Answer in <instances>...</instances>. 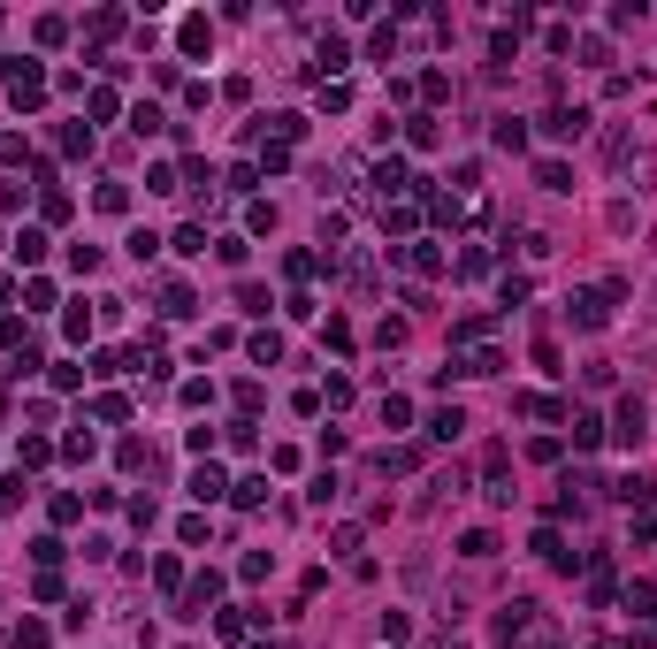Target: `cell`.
Here are the masks:
<instances>
[{
  "label": "cell",
  "instance_id": "d4e9b609",
  "mask_svg": "<svg viewBox=\"0 0 657 649\" xmlns=\"http://www.w3.org/2000/svg\"><path fill=\"white\" fill-rule=\"evenodd\" d=\"M344 61H352V47H344V38H322V84H329L336 69H344Z\"/></svg>",
  "mask_w": 657,
  "mask_h": 649
},
{
  "label": "cell",
  "instance_id": "d590c367",
  "mask_svg": "<svg viewBox=\"0 0 657 649\" xmlns=\"http://www.w3.org/2000/svg\"><path fill=\"white\" fill-rule=\"evenodd\" d=\"M406 138L420 145V154H429V145H436V122H429V115H406Z\"/></svg>",
  "mask_w": 657,
  "mask_h": 649
},
{
  "label": "cell",
  "instance_id": "7bdbcfd3",
  "mask_svg": "<svg viewBox=\"0 0 657 649\" xmlns=\"http://www.w3.org/2000/svg\"><path fill=\"white\" fill-rule=\"evenodd\" d=\"M0 344H16V352H24V344H31V329H24L16 314H0Z\"/></svg>",
  "mask_w": 657,
  "mask_h": 649
},
{
  "label": "cell",
  "instance_id": "7a4b0ae2",
  "mask_svg": "<svg viewBox=\"0 0 657 649\" xmlns=\"http://www.w3.org/2000/svg\"><path fill=\"white\" fill-rule=\"evenodd\" d=\"M611 436H620V443L634 451V443L650 436V405H642V398H620V420H611Z\"/></svg>",
  "mask_w": 657,
  "mask_h": 649
},
{
  "label": "cell",
  "instance_id": "f35d334b",
  "mask_svg": "<svg viewBox=\"0 0 657 649\" xmlns=\"http://www.w3.org/2000/svg\"><path fill=\"white\" fill-rule=\"evenodd\" d=\"M24 298H31V314H47V306H54V283H47V275H31Z\"/></svg>",
  "mask_w": 657,
  "mask_h": 649
},
{
  "label": "cell",
  "instance_id": "603a6c76",
  "mask_svg": "<svg viewBox=\"0 0 657 649\" xmlns=\"http://www.w3.org/2000/svg\"><path fill=\"white\" fill-rule=\"evenodd\" d=\"M92 207H100V214H131V191H122V184H100Z\"/></svg>",
  "mask_w": 657,
  "mask_h": 649
},
{
  "label": "cell",
  "instance_id": "44dd1931",
  "mask_svg": "<svg viewBox=\"0 0 657 649\" xmlns=\"http://www.w3.org/2000/svg\"><path fill=\"white\" fill-rule=\"evenodd\" d=\"M115 459H122V466H131V473H138V466H145V473H154V443H138V436H122V451H115Z\"/></svg>",
  "mask_w": 657,
  "mask_h": 649
},
{
  "label": "cell",
  "instance_id": "e575fe53",
  "mask_svg": "<svg viewBox=\"0 0 657 649\" xmlns=\"http://www.w3.org/2000/svg\"><path fill=\"white\" fill-rule=\"evenodd\" d=\"M154 580H161L168 596H176V589H184V566H176V558H154Z\"/></svg>",
  "mask_w": 657,
  "mask_h": 649
},
{
  "label": "cell",
  "instance_id": "9a60e30c",
  "mask_svg": "<svg viewBox=\"0 0 657 649\" xmlns=\"http://www.w3.org/2000/svg\"><path fill=\"white\" fill-rule=\"evenodd\" d=\"M92 420H131V398H122V389H100V398H92Z\"/></svg>",
  "mask_w": 657,
  "mask_h": 649
},
{
  "label": "cell",
  "instance_id": "8992f818",
  "mask_svg": "<svg viewBox=\"0 0 657 649\" xmlns=\"http://www.w3.org/2000/svg\"><path fill=\"white\" fill-rule=\"evenodd\" d=\"M535 550H543L558 573H574V566H581V550H566V535H558V527H535Z\"/></svg>",
  "mask_w": 657,
  "mask_h": 649
},
{
  "label": "cell",
  "instance_id": "836d02e7",
  "mask_svg": "<svg viewBox=\"0 0 657 649\" xmlns=\"http://www.w3.org/2000/svg\"><path fill=\"white\" fill-rule=\"evenodd\" d=\"M54 519H61V527H77V519H84V496L61 489V496H54Z\"/></svg>",
  "mask_w": 657,
  "mask_h": 649
},
{
  "label": "cell",
  "instance_id": "4316f807",
  "mask_svg": "<svg viewBox=\"0 0 657 649\" xmlns=\"http://www.w3.org/2000/svg\"><path fill=\"white\" fill-rule=\"evenodd\" d=\"M61 154H92V122H61Z\"/></svg>",
  "mask_w": 657,
  "mask_h": 649
},
{
  "label": "cell",
  "instance_id": "ab89813d",
  "mask_svg": "<svg viewBox=\"0 0 657 649\" xmlns=\"http://www.w3.org/2000/svg\"><path fill=\"white\" fill-rule=\"evenodd\" d=\"M322 344H329V352H352V321H336V314H329V329H322Z\"/></svg>",
  "mask_w": 657,
  "mask_h": 649
},
{
  "label": "cell",
  "instance_id": "4dcf8cb0",
  "mask_svg": "<svg viewBox=\"0 0 657 649\" xmlns=\"http://www.w3.org/2000/svg\"><path fill=\"white\" fill-rule=\"evenodd\" d=\"M84 115H92V122H115V92H84Z\"/></svg>",
  "mask_w": 657,
  "mask_h": 649
},
{
  "label": "cell",
  "instance_id": "7c38bea8",
  "mask_svg": "<svg viewBox=\"0 0 657 649\" xmlns=\"http://www.w3.org/2000/svg\"><path fill=\"white\" fill-rule=\"evenodd\" d=\"M8 649H54V634H47L38 619H16V626H8Z\"/></svg>",
  "mask_w": 657,
  "mask_h": 649
},
{
  "label": "cell",
  "instance_id": "8d00e7d4",
  "mask_svg": "<svg viewBox=\"0 0 657 649\" xmlns=\"http://www.w3.org/2000/svg\"><path fill=\"white\" fill-rule=\"evenodd\" d=\"M122 245H131V260H154V252H161V237H154V229H131Z\"/></svg>",
  "mask_w": 657,
  "mask_h": 649
},
{
  "label": "cell",
  "instance_id": "484cf974",
  "mask_svg": "<svg viewBox=\"0 0 657 649\" xmlns=\"http://www.w3.org/2000/svg\"><path fill=\"white\" fill-rule=\"evenodd\" d=\"M375 466H383V473H413V466H420V451H413V443H397V451H383Z\"/></svg>",
  "mask_w": 657,
  "mask_h": 649
},
{
  "label": "cell",
  "instance_id": "6da1fadb",
  "mask_svg": "<svg viewBox=\"0 0 657 649\" xmlns=\"http://www.w3.org/2000/svg\"><path fill=\"white\" fill-rule=\"evenodd\" d=\"M627 283H604V291H574L566 298V321H574V329H604L611 321V298H620Z\"/></svg>",
  "mask_w": 657,
  "mask_h": 649
},
{
  "label": "cell",
  "instance_id": "5bb4252c",
  "mask_svg": "<svg viewBox=\"0 0 657 649\" xmlns=\"http://www.w3.org/2000/svg\"><path fill=\"white\" fill-rule=\"evenodd\" d=\"M406 268H413V275H436V268H443V245H429V237L406 245Z\"/></svg>",
  "mask_w": 657,
  "mask_h": 649
},
{
  "label": "cell",
  "instance_id": "7402d4cb",
  "mask_svg": "<svg viewBox=\"0 0 657 649\" xmlns=\"http://www.w3.org/2000/svg\"><path fill=\"white\" fill-rule=\"evenodd\" d=\"M535 184H543V191H574V168H566V161H543Z\"/></svg>",
  "mask_w": 657,
  "mask_h": 649
},
{
  "label": "cell",
  "instance_id": "cb8c5ba5",
  "mask_svg": "<svg viewBox=\"0 0 657 649\" xmlns=\"http://www.w3.org/2000/svg\"><path fill=\"white\" fill-rule=\"evenodd\" d=\"M490 336V314H466V321H451V344H482Z\"/></svg>",
  "mask_w": 657,
  "mask_h": 649
},
{
  "label": "cell",
  "instance_id": "2e32d148",
  "mask_svg": "<svg viewBox=\"0 0 657 649\" xmlns=\"http://www.w3.org/2000/svg\"><path fill=\"white\" fill-rule=\"evenodd\" d=\"M260 496H268V482H260V473H245V482H229V505H238V512H252Z\"/></svg>",
  "mask_w": 657,
  "mask_h": 649
},
{
  "label": "cell",
  "instance_id": "8fae6325",
  "mask_svg": "<svg viewBox=\"0 0 657 649\" xmlns=\"http://www.w3.org/2000/svg\"><path fill=\"white\" fill-rule=\"evenodd\" d=\"M192 496H199V505H222V496H229L222 466H199V473H192Z\"/></svg>",
  "mask_w": 657,
  "mask_h": 649
},
{
  "label": "cell",
  "instance_id": "74e56055",
  "mask_svg": "<svg viewBox=\"0 0 657 649\" xmlns=\"http://www.w3.org/2000/svg\"><path fill=\"white\" fill-rule=\"evenodd\" d=\"M168 245H176V252H207V229H199V222H184L176 237H168Z\"/></svg>",
  "mask_w": 657,
  "mask_h": 649
},
{
  "label": "cell",
  "instance_id": "3957f363",
  "mask_svg": "<svg viewBox=\"0 0 657 649\" xmlns=\"http://www.w3.org/2000/svg\"><path fill=\"white\" fill-rule=\"evenodd\" d=\"M397 191H413V176H406V161H397V154H390V161H375V199H383V207H390V199H397Z\"/></svg>",
  "mask_w": 657,
  "mask_h": 649
},
{
  "label": "cell",
  "instance_id": "5b68a950",
  "mask_svg": "<svg viewBox=\"0 0 657 649\" xmlns=\"http://www.w3.org/2000/svg\"><path fill=\"white\" fill-rule=\"evenodd\" d=\"M588 130V107H550L543 115V138H581Z\"/></svg>",
  "mask_w": 657,
  "mask_h": 649
},
{
  "label": "cell",
  "instance_id": "83f0119b",
  "mask_svg": "<svg viewBox=\"0 0 657 649\" xmlns=\"http://www.w3.org/2000/svg\"><path fill=\"white\" fill-rule=\"evenodd\" d=\"M16 459H24V466H47L54 443H47V436H24V443H16Z\"/></svg>",
  "mask_w": 657,
  "mask_h": 649
},
{
  "label": "cell",
  "instance_id": "ee69618b",
  "mask_svg": "<svg viewBox=\"0 0 657 649\" xmlns=\"http://www.w3.org/2000/svg\"><path fill=\"white\" fill-rule=\"evenodd\" d=\"M535 649H566V642H558V634H543V642H535Z\"/></svg>",
  "mask_w": 657,
  "mask_h": 649
},
{
  "label": "cell",
  "instance_id": "d6a6232c",
  "mask_svg": "<svg viewBox=\"0 0 657 649\" xmlns=\"http://www.w3.org/2000/svg\"><path fill=\"white\" fill-rule=\"evenodd\" d=\"M611 496H620V505H650V482H642V473H627V482L611 489Z\"/></svg>",
  "mask_w": 657,
  "mask_h": 649
},
{
  "label": "cell",
  "instance_id": "1f68e13d",
  "mask_svg": "<svg viewBox=\"0 0 657 649\" xmlns=\"http://www.w3.org/2000/svg\"><path fill=\"white\" fill-rule=\"evenodd\" d=\"M459 375H504V352H474V359L459 367Z\"/></svg>",
  "mask_w": 657,
  "mask_h": 649
},
{
  "label": "cell",
  "instance_id": "277c9868",
  "mask_svg": "<svg viewBox=\"0 0 657 649\" xmlns=\"http://www.w3.org/2000/svg\"><path fill=\"white\" fill-rule=\"evenodd\" d=\"M215 596H222V573H199L192 589H184V612H176V619H207V603H215Z\"/></svg>",
  "mask_w": 657,
  "mask_h": 649
},
{
  "label": "cell",
  "instance_id": "ffe728a7",
  "mask_svg": "<svg viewBox=\"0 0 657 649\" xmlns=\"http://www.w3.org/2000/svg\"><path fill=\"white\" fill-rule=\"evenodd\" d=\"M16 260H24V268H38V260H47V229H24V237H16Z\"/></svg>",
  "mask_w": 657,
  "mask_h": 649
},
{
  "label": "cell",
  "instance_id": "30bf717a",
  "mask_svg": "<svg viewBox=\"0 0 657 649\" xmlns=\"http://www.w3.org/2000/svg\"><path fill=\"white\" fill-rule=\"evenodd\" d=\"M459 428H466L459 405H436V413H429V436H436V443H459Z\"/></svg>",
  "mask_w": 657,
  "mask_h": 649
},
{
  "label": "cell",
  "instance_id": "b9f144b4",
  "mask_svg": "<svg viewBox=\"0 0 657 649\" xmlns=\"http://www.w3.org/2000/svg\"><path fill=\"white\" fill-rule=\"evenodd\" d=\"M222 443H229V451H252L260 436H252V420H229V428H222Z\"/></svg>",
  "mask_w": 657,
  "mask_h": 649
},
{
  "label": "cell",
  "instance_id": "ac0fdd59",
  "mask_svg": "<svg viewBox=\"0 0 657 649\" xmlns=\"http://www.w3.org/2000/svg\"><path fill=\"white\" fill-rule=\"evenodd\" d=\"M657 612V580H634L627 589V619H650Z\"/></svg>",
  "mask_w": 657,
  "mask_h": 649
},
{
  "label": "cell",
  "instance_id": "4fadbf2b",
  "mask_svg": "<svg viewBox=\"0 0 657 649\" xmlns=\"http://www.w3.org/2000/svg\"><path fill=\"white\" fill-rule=\"evenodd\" d=\"M459 558H474V566H482V558H497V535H490V527H466V535H459Z\"/></svg>",
  "mask_w": 657,
  "mask_h": 649
},
{
  "label": "cell",
  "instance_id": "9c48e42d",
  "mask_svg": "<svg viewBox=\"0 0 657 649\" xmlns=\"http://www.w3.org/2000/svg\"><path fill=\"white\" fill-rule=\"evenodd\" d=\"M176 38H184V54H207V47H215V24H207V16H184Z\"/></svg>",
  "mask_w": 657,
  "mask_h": 649
},
{
  "label": "cell",
  "instance_id": "d6986e66",
  "mask_svg": "<svg viewBox=\"0 0 657 649\" xmlns=\"http://www.w3.org/2000/svg\"><path fill=\"white\" fill-rule=\"evenodd\" d=\"M566 428H574V443H581V451H597V443H604V420H597V413H574Z\"/></svg>",
  "mask_w": 657,
  "mask_h": 649
},
{
  "label": "cell",
  "instance_id": "f546056e",
  "mask_svg": "<svg viewBox=\"0 0 657 649\" xmlns=\"http://www.w3.org/2000/svg\"><path fill=\"white\" fill-rule=\"evenodd\" d=\"M252 359H260V367H275V359H283V336H275V329H260V336H252Z\"/></svg>",
  "mask_w": 657,
  "mask_h": 649
},
{
  "label": "cell",
  "instance_id": "60d3db41",
  "mask_svg": "<svg viewBox=\"0 0 657 649\" xmlns=\"http://www.w3.org/2000/svg\"><path fill=\"white\" fill-rule=\"evenodd\" d=\"M406 420H413V405H406V398L390 389V398H383V428H406Z\"/></svg>",
  "mask_w": 657,
  "mask_h": 649
},
{
  "label": "cell",
  "instance_id": "52a82bcc",
  "mask_svg": "<svg viewBox=\"0 0 657 649\" xmlns=\"http://www.w3.org/2000/svg\"><path fill=\"white\" fill-rule=\"evenodd\" d=\"M513 413H527V420H566V405H558V398H543V389H520Z\"/></svg>",
  "mask_w": 657,
  "mask_h": 649
},
{
  "label": "cell",
  "instance_id": "e0dca14e",
  "mask_svg": "<svg viewBox=\"0 0 657 649\" xmlns=\"http://www.w3.org/2000/svg\"><path fill=\"white\" fill-rule=\"evenodd\" d=\"M490 138L504 145V154H520V145H527V122H520V115H497V130H490Z\"/></svg>",
  "mask_w": 657,
  "mask_h": 649
},
{
  "label": "cell",
  "instance_id": "f1b7e54d",
  "mask_svg": "<svg viewBox=\"0 0 657 649\" xmlns=\"http://www.w3.org/2000/svg\"><path fill=\"white\" fill-rule=\"evenodd\" d=\"M131 130H138V138H154V130H168V115H161V107H154V100H145V107H138V115H131Z\"/></svg>",
  "mask_w": 657,
  "mask_h": 649
},
{
  "label": "cell",
  "instance_id": "ba28073f",
  "mask_svg": "<svg viewBox=\"0 0 657 649\" xmlns=\"http://www.w3.org/2000/svg\"><path fill=\"white\" fill-rule=\"evenodd\" d=\"M161 314H168V321H192V314H199L192 283H161Z\"/></svg>",
  "mask_w": 657,
  "mask_h": 649
}]
</instances>
